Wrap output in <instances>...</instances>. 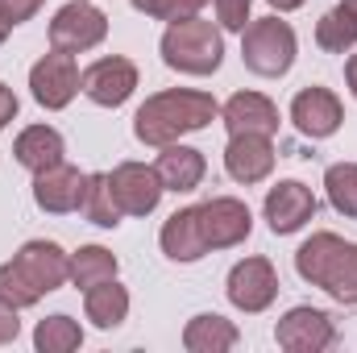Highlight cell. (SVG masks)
Segmentation results:
<instances>
[{"label": "cell", "mask_w": 357, "mask_h": 353, "mask_svg": "<svg viewBox=\"0 0 357 353\" xmlns=\"http://www.w3.org/2000/svg\"><path fill=\"white\" fill-rule=\"evenodd\" d=\"M220 117V104L212 100V91H191V88H171L150 96L137 117H133V133L146 146H171L183 133H199Z\"/></svg>", "instance_id": "cell-1"}, {"label": "cell", "mask_w": 357, "mask_h": 353, "mask_svg": "<svg viewBox=\"0 0 357 353\" xmlns=\"http://www.w3.org/2000/svg\"><path fill=\"white\" fill-rule=\"evenodd\" d=\"M71 278V254L59 241H25L13 262L0 266V299L21 308H33L42 295L59 291Z\"/></svg>", "instance_id": "cell-2"}, {"label": "cell", "mask_w": 357, "mask_h": 353, "mask_svg": "<svg viewBox=\"0 0 357 353\" xmlns=\"http://www.w3.org/2000/svg\"><path fill=\"white\" fill-rule=\"evenodd\" d=\"M295 270L303 283L328 291L337 303H357V241L337 233H312L295 250Z\"/></svg>", "instance_id": "cell-3"}, {"label": "cell", "mask_w": 357, "mask_h": 353, "mask_svg": "<svg viewBox=\"0 0 357 353\" xmlns=\"http://www.w3.org/2000/svg\"><path fill=\"white\" fill-rule=\"evenodd\" d=\"M225 59V38L212 21L183 17L162 33V63L183 75H212Z\"/></svg>", "instance_id": "cell-4"}, {"label": "cell", "mask_w": 357, "mask_h": 353, "mask_svg": "<svg viewBox=\"0 0 357 353\" xmlns=\"http://www.w3.org/2000/svg\"><path fill=\"white\" fill-rule=\"evenodd\" d=\"M295 50H299L295 29H291L287 21H278V17L250 21V25L241 29V63H245L254 75H262V80L287 75L291 63H295Z\"/></svg>", "instance_id": "cell-5"}, {"label": "cell", "mask_w": 357, "mask_h": 353, "mask_svg": "<svg viewBox=\"0 0 357 353\" xmlns=\"http://www.w3.org/2000/svg\"><path fill=\"white\" fill-rule=\"evenodd\" d=\"M108 33V17L91 4V0H71L54 13L50 21V46L67 50V54H84L91 46H100Z\"/></svg>", "instance_id": "cell-6"}, {"label": "cell", "mask_w": 357, "mask_h": 353, "mask_svg": "<svg viewBox=\"0 0 357 353\" xmlns=\"http://www.w3.org/2000/svg\"><path fill=\"white\" fill-rule=\"evenodd\" d=\"M29 88H33V100H38L42 108H50V112L67 108V104L75 100V91H79L75 54H67V50L42 54V59L33 63V71H29Z\"/></svg>", "instance_id": "cell-7"}, {"label": "cell", "mask_w": 357, "mask_h": 353, "mask_svg": "<svg viewBox=\"0 0 357 353\" xmlns=\"http://www.w3.org/2000/svg\"><path fill=\"white\" fill-rule=\"evenodd\" d=\"M254 229V216L245 208V200H233V195H216V200H204L199 204V233H204V246L208 250H229V246H241Z\"/></svg>", "instance_id": "cell-8"}, {"label": "cell", "mask_w": 357, "mask_h": 353, "mask_svg": "<svg viewBox=\"0 0 357 353\" xmlns=\"http://www.w3.org/2000/svg\"><path fill=\"white\" fill-rule=\"evenodd\" d=\"M137 88V67L125 59V54H108V59H96L88 71L79 75V91L88 96L91 104L100 108H121Z\"/></svg>", "instance_id": "cell-9"}, {"label": "cell", "mask_w": 357, "mask_h": 353, "mask_svg": "<svg viewBox=\"0 0 357 353\" xmlns=\"http://www.w3.org/2000/svg\"><path fill=\"white\" fill-rule=\"evenodd\" d=\"M316 216V195L307 183L299 179H282L266 191V225L274 237H287V233H299L307 220Z\"/></svg>", "instance_id": "cell-10"}, {"label": "cell", "mask_w": 357, "mask_h": 353, "mask_svg": "<svg viewBox=\"0 0 357 353\" xmlns=\"http://www.w3.org/2000/svg\"><path fill=\"white\" fill-rule=\"evenodd\" d=\"M333 337H337L333 316L320 312V308H291L274 324V341L287 353H320L333 345Z\"/></svg>", "instance_id": "cell-11"}, {"label": "cell", "mask_w": 357, "mask_h": 353, "mask_svg": "<svg viewBox=\"0 0 357 353\" xmlns=\"http://www.w3.org/2000/svg\"><path fill=\"white\" fill-rule=\"evenodd\" d=\"M229 303L241 312H266L278 295V274L270 258H245L229 270Z\"/></svg>", "instance_id": "cell-12"}, {"label": "cell", "mask_w": 357, "mask_h": 353, "mask_svg": "<svg viewBox=\"0 0 357 353\" xmlns=\"http://www.w3.org/2000/svg\"><path fill=\"white\" fill-rule=\"evenodd\" d=\"M108 183H112V195H116L125 216H150L162 200V179L146 163H121L108 175Z\"/></svg>", "instance_id": "cell-13"}, {"label": "cell", "mask_w": 357, "mask_h": 353, "mask_svg": "<svg viewBox=\"0 0 357 353\" xmlns=\"http://www.w3.org/2000/svg\"><path fill=\"white\" fill-rule=\"evenodd\" d=\"M341 121H345V108H341L337 91L303 88L295 100H291V125H295L303 137H312V142L333 137V133L341 129Z\"/></svg>", "instance_id": "cell-14"}, {"label": "cell", "mask_w": 357, "mask_h": 353, "mask_svg": "<svg viewBox=\"0 0 357 353\" xmlns=\"http://www.w3.org/2000/svg\"><path fill=\"white\" fill-rule=\"evenodd\" d=\"M84 195H88V175L67 167V163H59L33 179V204L42 212H54V216L75 212V208H84Z\"/></svg>", "instance_id": "cell-15"}, {"label": "cell", "mask_w": 357, "mask_h": 353, "mask_svg": "<svg viewBox=\"0 0 357 353\" xmlns=\"http://www.w3.org/2000/svg\"><path fill=\"white\" fill-rule=\"evenodd\" d=\"M225 171L237 183H262L274 171V142L262 133H233L225 146Z\"/></svg>", "instance_id": "cell-16"}, {"label": "cell", "mask_w": 357, "mask_h": 353, "mask_svg": "<svg viewBox=\"0 0 357 353\" xmlns=\"http://www.w3.org/2000/svg\"><path fill=\"white\" fill-rule=\"evenodd\" d=\"M220 117H225L229 133H262V137L278 133V108L262 91H237V96H229V104L220 108Z\"/></svg>", "instance_id": "cell-17"}, {"label": "cell", "mask_w": 357, "mask_h": 353, "mask_svg": "<svg viewBox=\"0 0 357 353\" xmlns=\"http://www.w3.org/2000/svg\"><path fill=\"white\" fill-rule=\"evenodd\" d=\"M158 179H162V191H175V195H187V191H195L204 175H208V163H204V150H191V146H162V154H158Z\"/></svg>", "instance_id": "cell-18"}, {"label": "cell", "mask_w": 357, "mask_h": 353, "mask_svg": "<svg viewBox=\"0 0 357 353\" xmlns=\"http://www.w3.org/2000/svg\"><path fill=\"white\" fill-rule=\"evenodd\" d=\"M63 154H67V142H63V133L50 129V125H29V129H21L17 142H13V158H17L25 171H33V175L59 167Z\"/></svg>", "instance_id": "cell-19"}, {"label": "cell", "mask_w": 357, "mask_h": 353, "mask_svg": "<svg viewBox=\"0 0 357 353\" xmlns=\"http://www.w3.org/2000/svg\"><path fill=\"white\" fill-rule=\"evenodd\" d=\"M158 241H162V254H167L171 262H199V258L208 254L204 233H199V204L178 208L175 216H167Z\"/></svg>", "instance_id": "cell-20"}, {"label": "cell", "mask_w": 357, "mask_h": 353, "mask_svg": "<svg viewBox=\"0 0 357 353\" xmlns=\"http://www.w3.org/2000/svg\"><path fill=\"white\" fill-rule=\"evenodd\" d=\"M183 345L191 353H225L237 345V324L216 316V312H204L195 320H187L183 329Z\"/></svg>", "instance_id": "cell-21"}, {"label": "cell", "mask_w": 357, "mask_h": 353, "mask_svg": "<svg viewBox=\"0 0 357 353\" xmlns=\"http://www.w3.org/2000/svg\"><path fill=\"white\" fill-rule=\"evenodd\" d=\"M84 312L96 329H116L125 316H129V291L108 278V283H96L91 291H84Z\"/></svg>", "instance_id": "cell-22"}, {"label": "cell", "mask_w": 357, "mask_h": 353, "mask_svg": "<svg viewBox=\"0 0 357 353\" xmlns=\"http://www.w3.org/2000/svg\"><path fill=\"white\" fill-rule=\"evenodd\" d=\"M108 278H116V258H112V250H104V246H84L79 254H71V283H75L79 291H91L96 283H108Z\"/></svg>", "instance_id": "cell-23"}, {"label": "cell", "mask_w": 357, "mask_h": 353, "mask_svg": "<svg viewBox=\"0 0 357 353\" xmlns=\"http://www.w3.org/2000/svg\"><path fill=\"white\" fill-rule=\"evenodd\" d=\"M33 345L42 353H71L84 345V329H79V320H71V316H46V320H38V329H33Z\"/></svg>", "instance_id": "cell-24"}, {"label": "cell", "mask_w": 357, "mask_h": 353, "mask_svg": "<svg viewBox=\"0 0 357 353\" xmlns=\"http://www.w3.org/2000/svg\"><path fill=\"white\" fill-rule=\"evenodd\" d=\"M84 216H88L96 229H116L121 225V204L112 195V183L108 175H88V195H84Z\"/></svg>", "instance_id": "cell-25"}, {"label": "cell", "mask_w": 357, "mask_h": 353, "mask_svg": "<svg viewBox=\"0 0 357 353\" xmlns=\"http://www.w3.org/2000/svg\"><path fill=\"white\" fill-rule=\"evenodd\" d=\"M316 42H320V50H328V54H345V50H354L357 21L341 8V4L328 8V13L316 21Z\"/></svg>", "instance_id": "cell-26"}, {"label": "cell", "mask_w": 357, "mask_h": 353, "mask_svg": "<svg viewBox=\"0 0 357 353\" xmlns=\"http://www.w3.org/2000/svg\"><path fill=\"white\" fill-rule=\"evenodd\" d=\"M324 191L341 216L357 220V163H333L324 171Z\"/></svg>", "instance_id": "cell-27"}, {"label": "cell", "mask_w": 357, "mask_h": 353, "mask_svg": "<svg viewBox=\"0 0 357 353\" xmlns=\"http://www.w3.org/2000/svg\"><path fill=\"white\" fill-rule=\"evenodd\" d=\"M208 0H133L137 13L154 17V21H183V17H195Z\"/></svg>", "instance_id": "cell-28"}, {"label": "cell", "mask_w": 357, "mask_h": 353, "mask_svg": "<svg viewBox=\"0 0 357 353\" xmlns=\"http://www.w3.org/2000/svg\"><path fill=\"white\" fill-rule=\"evenodd\" d=\"M212 4H216L220 29H245L250 25V4L254 0H212Z\"/></svg>", "instance_id": "cell-29"}, {"label": "cell", "mask_w": 357, "mask_h": 353, "mask_svg": "<svg viewBox=\"0 0 357 353\" xmlns=\"http://www.w3.org/2000/svg\"><path fill=\"white\" fill-rule=\"evenodd\" d=\"M42 4H46V0H0V17H4L8 25H21V21H29Z\"/></svg>", "instance_id": "cell-30"}, {"label": "cell", "mask_w": 357, "mask_h": 353, "mask_svg": "<svg viewBox=\"0 0 357 353\" xmlns=\"http://www.w3.org/2000/svg\"><path fill=\"white\" fill-rule=\"evenodd\" d=\"M17 333H21V320H17V308L0 299V345H8V341H17Z\"/></svg>", "instance_id": "cell-31"}, {"label": "cell", "mask_w": 357, "mask_h": 353, "mask_svg": "<svg viewBox=\"0 0 357 353\" xmlns=\"http://www.w3.org/2000/svg\"><path fill=\"white\" fill-rule=\"evenodd\" d=\"M13 117H17V96H13V91L0 84V129H4Z\"/></svg>", "instance_id": "cell-32"}, {"label": "cell", "mask_w": 357, "mask_h": 353, "mask_svg": "<svg viewBox=\"0 0 357 353\" xmlns=\"http://www.w3.org/2000/svg\"><path fill=\"white\" fill-rule=\"evenodd\" d=\"M345 84H349V91H354V100H357V54L345 63Z\"/></svg>", "instance_id": "cell-33"}, {"label": "cell", "mask_w": 357, "mask_h": 353, "mask_svg": "<svg viewBox=\"0 0 357 353\" xmlns=\"http://www.w3.org/2000/svg\"><path fill=\"white\" fill-rule=\"evenodd\" d=\"M270 8H278V13H291V8H299L303 0H266Z\"/></svg>", "instance_id": "cell-34"}, {"label": "cell", "mask_w": 357, "mask_h": 353, "mask_svg": "<svg viewBox=\"0 0 357 353\" xmlns=\"http://www.w3.org/2000/svg\"><path fill=\"white\" fill-rule=\"evenodd\" d=\"M341 8H345V13H349V17L357 21V0H341Z\"/></svg>", "instance_id": "cell-35"}, {"label": "cell", "mask_w": 357, "mask_h": 353, "mask_svg": "<svg viewBox=\"0 0 357 353\" xmlns=\"http://www.w3.org/2000/svg\"><path fill=\"white\" fill-rule=\"evenodd\" d=\"M8 29H13V25H8V21L0 17V46H4V38H8Z\"/></svg>", "instance_id": "cell-36"}]
</instances>
